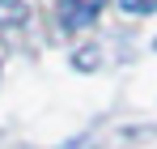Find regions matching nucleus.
<instances>
[{
	"label": "nucleus",
	"mask_w": 157,
	"mask_h": 149,
	"mask_svg": "<svg viewBox=\"0 0 157 149\" xmlns=\"http://www.w3.org/2000/svg\"><path fill=\"white\" fill-rule=\"evenodd\" d=\"M102 4L106 0H59L55 13H59V26H64V30H85V26L102 13Z\"/></svg>",
	"instance_id": "f257e3e1"
},
{
	"label": "nucleus",
	"mask_w": 157,
	"mask_h": 149,
	"mask_svg": "<svg viewBox=\"0 0 157 149\" xmlns=\"http://www.w3.org/2000/svg\"><path fill=\"white\" fill-rule=\"evenodd\" d=\"M26 17V9L21 4H13V0H0V22H21Z\"/></svg>",
	"instance_id": "f03ea898"
},
{
	"label": "nucleus",
	"mask_w": 157,
	"mask_h": 149,
	"mask_svg": "<svg viewBox=\"0 0 157 149\" xmlns=\"http://www.w3.org/2000/svg\"><path fill=\"white\" fill-rule=\"evenodd\" d=\"M119 4H123L128 13H153L157 9V0H119Z\"/></svg>",
	"instance_id": "7ed1b4c3"
}]
</instances>
